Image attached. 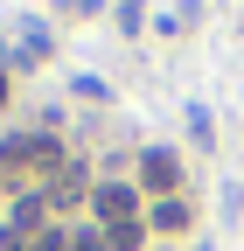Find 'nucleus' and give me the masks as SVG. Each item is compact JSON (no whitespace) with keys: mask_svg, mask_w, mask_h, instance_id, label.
I'll return each instance as SVG.
<instances>
[{"mask_svg":"<svg viewBox=\"0 0 244 251\" xmlns=\"http://www.w3.org/2000/svg\"><path fill=\"white\" fill-rule=\"evenodd\" d=\"M0 168H56V140H49V133L0 140Z\"/></svg>","mask_w":244,"mask_h":251,"instance_id":"obj_1","label":"nucleus"},{"mask_svg":"<svg viewBox=\"0 0 244 251\" xmlns=\"http://www.w3.org/2000/svg\"><path fill=\"white\" fill-rule=\"evenodd\" d=\"M140 181H146V188H161V196H168V188L181 181V161H174L168 147H146V153H140Z\"/></svg>","mask_w":244,"mask_h":251,"instance_id":"obj_2","label":"nucleus"},{"mask_svg":"<svg viewBox=\"0 0 244 251\" xmlns=\"http://www.w3.org/2000/svg\"><path fill=\"white\" fill-rule=\"evenodd\" d=\"M91 202H98L105 230H112V224H133V188H119V181H98V196H91Z\"/></svg>","mask_w":244,"mask_h":251,"instance_id":"obj_3","label":"nucleus"},{"mask_svg":"<svg viewBox=\"0 0 244 251\" xmlns=\"http://www.w3.org/2000/svg\"><path fill=\"white\" fill-rule=\"evenodd\" d=\"M42 216H49V202H42V188H28V196L14 202V230L28 237V230H35V224H42ZM35 237H42V230H35Z\"/></svg>","mask_w":244,"mask_h":251,"instance_id":"obj_4","label":"nucleus"},{"mask_svg":"<svg viewBox=\"0 0 244 251\" xmlns=\"http://www.w3.org/2000/svg\"><path fill=\"white\" fill-rule=\"evenodd\" d=\"M14 56L21 63H42L49 56V35H42V28H21V35H14Z\"/></svg>","mask_w":244,"mask_h":251,"instance_id":"obj_5","label":"nucleus"},{"mask_svg":"<svg viewBox=\"0 0 244 251\" xmlns=\"http://www.w3.org/2000/svg\"><path fill=\"white\" fill-rule=\"evenodd\" d=\"M140 237H146V224H112L105 230V251H140Z\"/></svg>","mask_w":244,"mask_h":251,"instance_id":"obj_6","label":"nucleus"},{"mask_svg":"<svg viewBox=\"0 0 244 251\" xmlns=\"http://www.w3.org/2000/svg\"><path fill=\"white\" fill-rule=\"evenodd\" d=\"M181 224H189V209H181V202H161V209H154V230H181Z\"/></svg>","mask_w":244,"mask_h":251,"instance_id":"obj_7","label":"nucleus"},{"mask_svg":"<svg viewBox=\"0 0 244 251\" xmlns=\"http://www.w3.org/2000/svg\"><path fill=\"white\" fill-rule=\"evenodd\" d=\"M28 251H77V244H70V237H63V230H42V237H35V244H28Z\"/></svg>","mask_w":244,"mask_h":251,"instance_id":"obj_8","label":"nucleus"},{"mask_svg":"<svg viewBox=\"0 0 244 251\" xmlns=\"http://www.w3.org/2000/svg\"><path fill=\"white\" fill-rule=\"evenodd\" d=\"M0 251H21V230H0Z\"/></svg>","mask_w":244,"mask_h":251,"instance_id":"obj_9","label":"nucleus"},{"mask_svg":"<svg viewBox=\"0 0 244 251\" xmlns=\"http://www.w3.org/2000/svg\"><path fill=\"white\" fill-rule=\"evenodd\" d=\"M0 105H7V70H0Z\"/></svg>","mask_w":244,"mask_h":251,"instance_id":"obj_10","label":"nucleus"}]
</instances>
